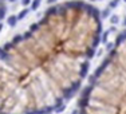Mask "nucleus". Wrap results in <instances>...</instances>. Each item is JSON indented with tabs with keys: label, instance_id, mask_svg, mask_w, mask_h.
Returning a JSON list of instances; mask_svg holds the SVG:
<instances>
[{
	"label": "nucleus",
	"instance_id": "nucleus-1",
	"mask_svg": "<svg viewBox=\"0 0 126 114\" xmlns=\"http://www.w3.org/2000/svg\"><path fill=\"white\" fill-rule=\"evenodd\" d=\"M102 35L98 8L54 4L0 47V114H50L74 97Z\"/></svg>",
	"mask_w": 126,
	"mask_h": 114
},
{
	"label": "nucleus",
	"instance_id": "nucleus-3",
	"mask_svg": "<svg viewBox=\"0 0 126 114\" xmlns=\"http://www.w3.org/2000/svg\"><path fill=\"white\" fill-rule=\"evenodd\" d=\"M7 12V0H0V30L3 27V19Z\"/></svg>",
	"mask_w": 126,
	"mask_h": 114
},
{
	"label": "nucleus",
	"instance_id": "nucleus-2",
	"mask_svg": "<svg viewBox=\"0 0 126 114\" xmlns=\"http://www.w3.org/2000/svg\"><path fill=\"white\" fill-rule=\"evenodd\" d=\"M75 114H126V30L83 89Z\"/></svg>",
	"mask_w": 126,
	"mask_h": 114
}]
</instances>
